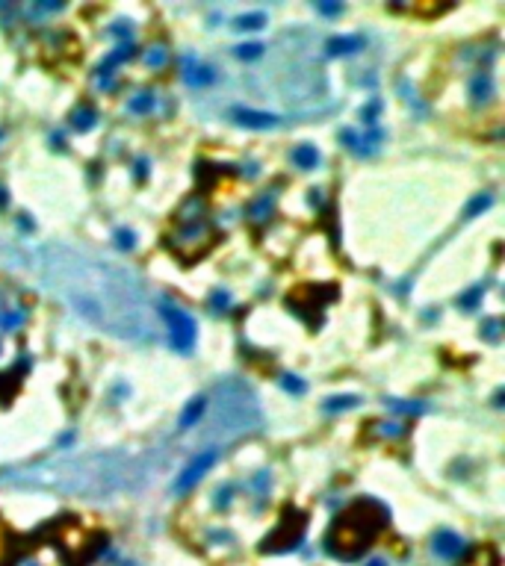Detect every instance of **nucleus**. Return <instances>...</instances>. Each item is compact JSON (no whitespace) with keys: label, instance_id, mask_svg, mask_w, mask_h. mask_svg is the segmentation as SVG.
Returning a JSON list of instances; mask_svg holds the SVG:
<instances>
[{"label":"nucleus","instance_id":"23","mask_svg":"<svg viewBox=\"0 0 505 566\" xmlns=\"http://www.w3.org/2000/svg\"><path fill=\"white\" fill-rule=\"evenodd\" d=\"M358 402H360L358 395H331V398H328V402L322 404V410H325V413H337V410H352V407H358Z\"/></svg>","mask_w":505,"mask_h":566},{"label":"nucleus","instance_id":"37","mask_svg":"<svg viewBox=\"0 0 505 566\" xmlns=\"http://www.w3.org/2000/svg\"><path fill=\"white\" fill-rule=\"evenodd\" d=\"M316 9H320L322 15H340L343 12V3H316Z\"/></svg>","mask_w":505,"mask_h":566},{"label":"nucleus","instance_id":"16","mask_svg":"<svg viewBox=\"0 0 505 566\" xmlns=\"http://www.w3.org/2000/svg\"><path fill=\"white\" fill-rule=\"evenodd\" d=\"M464 566H502V560H499V551L493 546H476V549L467 551Z\"/></svg>","mask_w":505,"mask_h":566},{"label":"nucleus","instance_id":"9","mask_svg":"<svg viewBox=\"0 0 505 566\" xmlns=\"http://www.w3.org/2000/svg\"><path fill=\"white\" fill-rule=\"evenodd\" d=\"M230 118H234V124L248 127V130H269V127L281 124L278 115L260 113V109H251V106H234V109H230Z\"/></svg>","mask_w":505,"mask_h":566},{"label":"nucleus","instance_id":"3","mask_svg":"<svg viewBox=\"0 0 505 566\" xmlns=\"http://www.w3.org/2000/svg\"><path fill=\"white\" fill-rule=\"evenodd\" d=\"M207 428L204 440L207 442H230L246 434H255L263 425V410L255 390L243 381V377H222L213 386V402H207Z\"/></svg>","mask_w":505,"mask_h":566},{"label":"nucleus","instance_id":"17","mask_svg":"<svg viewBox=\"0 0 505 566\" xmlns=\"http://www.w3.org/2000/svg\"><path fill=\"white\" fill-rule=\"evenodd\" d=\"M290 160L299 165L302 171H311V169H316V165H320L322 157H320V151H316L313 145H307V142H304V145H295V148H293Z\"/></svg>","mask_w":505,"mask_h":566},{"label":"nucleus","instance_id":"40","mask_svg":"<svg viewBox=\"0 0 505 566\" xmlns=\"http://www.w3.org/2000/svg\"><path fill=\"white\" fill-rule=\"evenodd\" d=\"M21 566H39V563H30V560H27V563H21Z\"/></svg>","mask_w":505,"mask_h":566},{"label":"nucleus","instance_id":"5","mask_svg":"<svg viewBox=\"0 0 505 566\" xmlns=\"http://www.w3.org/2000/svg\"><path fill=\"white\" fill-rule=\"evenodd\" d=\"M216 245V230L207 218H190V221H181V227L169 236V248L178 254L181 260L192 263L204 257L207 251Z\"/></svg>","mask_w":505,"mask_h":566},{"label":"nucleus","instance_id":"1","mask_svg":"<svg viewBox=\"0 0 505 566\" xmlns=\"http://www.w3.org/2000/svg\"><path fill=\"white\" fill-rule=\"evenodd\" d=\"M33 272L59 301L104 334L130 342L157 339L151 298L125 265L68 245H45L33 254Z\"/></svg>","mask_w":505,"mask_h":566},{"label":"nucleus","instance_id":"22","mask_svg":"<svg viewBox=\"0 0 505 566\" xmlns=\"http://www.w3.org/2000/svg\"><path fill=\"white\" fill-rule=\"evenodd\" d=\"M166 62H169V50H166V44H151V48L145 50V65H148L151 71L166 68Z\"/></svg>","mask_w":505,"mask_h":566},{"label":"nucleus","instance_id":"4","mask_svg":"<svg viewBox=\"0 0 505 566\" xmlns=\"http://www.w3.org/2000/svg\"><path fill=\"white\" fill-rule=\"evenodd\" d=\"M390 522V510L378 498H358L340 513L325 534V551L337 560L352 563L378 540Z\"/></svg>","mask_w":505,"mask_h":566},{"label":"nucleus","instance_id":"29","mask_svg":"<svg viewBox=\"0 0 505 566\" xmlns=\"http://www.w3.org/2000/svg\"><path fill=\"white\" fill-rule=\"evenodd\" d=\"M237 57H239V59H257V57H263V44H257V41L239 44V48H237Z\"/></svg>","mask_w":505,"mask_h":566},{"label":"nucleus","instance_id":"30","mask_svg":"<svg viewBox=\"0 0 505 566\" xmlns=\"http://www.w3.org/2000/svg\"><path fill=\"white\" fill-rule=\"evenodd\" d=\"M251 216H255V218H266V216H272V198H269V195L257 198V201L251 204Z\"/></svg>","mask_w":505,"mask_h":566},{"label":"nucleus","instance_id":"2","mask_svg":"<svg viewBox=\"0 0 505 566\" xmlns=\"http://www.w3.org/2000/svg\"><path fill=\"white\" fill-rule=\"evenodd\" d=\"M142 463L125 451H92L80 457L42 460L36 466L12 469L0 475V484L27 487V490H50L65 496L107 498L142 484Z\"/></svg>","mask_w":505,"mask_h":566},{"label":"nucleus","instance_id":"15","mask_svg":"<svg viewBox=\"0 0 505 566\" xmlns=\"http://www.w3.org/2000/svg\"><path fill=\"white\" fill-rule=\"evenodd\" d=\"M470 97H473V104H488L493 97V77L488 71L473 74V80H470Z\"/></svg>","mask_w":505,"mask_h":566},{"label":"nucleus","instance_id":"32","mask_svg":"<svg viewBox=\"0 0 505 566\" xmlns=\"http://www.w3.org/2000/svg\"><path fill=\"white\" fill-rule=\"evenodd\" d=\"M481 295H485V286H473L467 295H461V307H464V310H476V301Z\"/></svg>","mask_w":505,"mask_h":566},{"label":"nucleus","instance_id":"7","mask_svg":"<svg viewBox=\"0 0 505 566\" xmlns=\"http://www.w3.org/2000/svg\"><path fill=\"white\" fill-rule=\"evenodd\" d=\"M160 316L166 321V330H169V346L181 354H190L195 348V337H199L195 319L186 313L183 307L172 304V301H160Z\"/></svg>","mask_w":505,"mask_h":566},{"label":"nucleus","instance_id":"19","mask_svg":"<svg viewBox=\"0 0 505 566\" xmlns=\"http://www.w3.org/2000/svg\"><path fill=\"white\" fill-rule=\"evenodd\" d=\"M71 124H74V130H80V133H89L95 124H98V113L92 106H77L74 113H71Z\"/></svg>","mask_w":505,"mask_h":566},{"label":"nucleus","instance_id":"38","mask_svg":"<svg viewBox=\"0 0 505 566\" xmlns=\"http://www.w3.org/2000/svg\"><path fill=\"white\" fill-rule=\"evenodd\" d=\"M230 502V487H225V490H219V498H216V507H228Z\"/></svg>","mask_w":505,"mask_h":566},{"label":"nucleus","instance_id":"10","mask_svg":"<svg viewBox=\"0 0 505 566\" xmlns=\"http://www.w3.org/2000/svg\"><path fill=\"white\" fill-rule=\"evenodd\" d=\"M340 139H343V145H346L349 151H355L358 157H372V153L381 148L384 133L372 127L369 133H364V136H358L355 130H343V133H340Z\"/></svg>","mask_w":505,"mask_h":566},{"label":"nucleus","instance_id":"36","mask_svg":"<svg viewBox=\"0 0 505 566\" xmlns=\"http://www.w3.org/2000/svg\"><path fill=\"white\" fill-rule=\"evenodd\" d=\"M109 32L118 36L122 41H130V24H125V21H116V27H109Z\"/></svg>","mask_w":505,"mask_h":566},{"label":"nucleus","instance_id":"13","mask_svg":"<svg viewBox=\"0 0 505 566\" xmlns=\"http://www.w3.org/2000/svg\"><path fill=\"white\" fill-rule=\"evenodd\" d=\"M204 416H207V398H204V395H195V398H190V402H186L183 413H181V419H178V428H181V431H192Z\"/></svg>","mask_w":505,"mask_h":566},{"label":"nucleus","instance_id":"20","mask_svg":"<svg viewBox=\"0 0 505 566\" xmlns=\"http://www.w3.org/2000/svg\"><path fill=\"white\" fill-rule=\"evenodd\" d=\"M24 319H27L24 307H9V310L0 313V330H3V334H12V330H18L21 325H24Z\"/></svg>","mask_w":505,"mask_h":566},{"label":"nucleus","instance_id":"33","mask_svg":"<svg viewBox=\"0 0 505 566\" xmlns=\"http://www.w3.org/2000/svg\"><path fill=\"white\" fill-rule=\"evenodd\" d=\"M499 328H502L499 319H488L485 325H481V337L490 339V342H497V339H499Z\"/></svg>","mask_w":505,"mask_h":566},{"label":"nucleus","instance_id":"28","mask_svg":"<svg viewBox=\"0 0 505 566\" xmlns=\"http://www.w3.org/2000/svg\"><path fill=\"white\" fill-rule=\"evenodd\" d=\"M116 248L118 251H134L136 248V236H134V230H116Z\"/></svg>","mask_w":505,"mask_h":566},{"label":"nucleus","instance_id":"34","mask_svg":"<svg viewBox=\"0 0 505 566\" xmlns=\"http://www.w3.org/2000/svg\"><path fill=\"white\" fill-rule=\"evenodd\" d=\"M381 113V104L378 101H369L364 109H360V118H364V124H376V115Z\"/></svg>","mask_w":505,"mask_h":566},{"label":"nucleus","instance_id":"12","mask_svg":"<svg viewBox=\"0 0 505 566\" xmlns=\"http://www.w3.org/2000/svg\"><path fill=\"white\" fill-rule=\"evenodd\" d=\"M183 80L190 83L192 88H204V86H210L216 80V71L210 68V65L199 62L195 57H186L183 59Z\"/></svg>","mask_w":505,"mask_h":566},{"label":"nucleus","instance_id":"39","mask_svg":"<svg viewBox=\"0 0 505 566\" xmlns=\"http://www.w3.org/2000/svg\"><path fill=\"white\" fill-rule=\"evenodd\" d=\"M367 566H387V563H384V560H381V558H376V560H369V563H367Z\"/></svg>","mask_w":505,"mask_h":566},{"label":"nucleus","instance_id":"25","mask_svg":"<svg viewBox=\"0 0 505 566\" xmlns=\"http://www.w3.org/2000/svg\"><path fill=\"white\" fill-rule=\"evenodd\" d=\"M263 24H266V15H263V12H248V15H239L234 21L237 30H260Z\"/></svg>","mask_w":505,"mask_h":566},{"label":"nucleus","instance_id":"24","mask_svg":"<svg viewBox=\"0 0 505 566\" xmlns=\"http://www.w3.org/2000/svg\"><path fill=\"white\" fill-rule=\"evenodd\" d=\"M493 204V195L490 192H481V195H476L473 201L467 204V209H464V216L467 218H473V216H479V213H485V209Z\"/></svg>","mask_w":505,"mask_h":566},{"label":"nucleus","instance_id":"21","mask_svg":"<svg viewBox=\"0 0 505 566\" xmlns=\"http://www.w3.org/2000/svg\"><path fill=\"white\" fill-rule=\"evenodd\" d=\"M154 104H157L154 92H136V95L127 101V109H130L134 115H148L151 109H154Z\"/></svg>","mask_w":505,"mask_h":566},{"label":"nucleus","instance_id":"8","mask_svg":"<svg viewBox=\"0 0 505 566\" xmlns=\"http://www.w3.org/2000/svg\"><path fill=\"white\" fill-rule=\"evenodd\" d=\"M219 451H222V449H204V451H199V454H195V457H192V460H190V463H186L183 469H181V475H178V478H174L172 490L178 493V496L190 493L192 487L199 484V481L204 478V475L213 469V463L219 460Z\"/></svg>","mask_w":505,"mask_h":566},{"label":"nucleus","instance_id":"18","mask_svg":"<svg viewBox=\"0 0 505 566\" xmlns=\"http://www.w3.org/2000/svg\"><path fill=\"white\" fill-rule=\"evenodd\" d=\"M130 57H134V44H130V41H122V44H118V48H116L113 53H109V57H107L101 65H98V74H113L116 65H122V62L130 59Z\"/></svg>","mask_w":505,"mask_h":566},{"label":"nucleus","instance_id":"6","mask_svg":"<svg viewBox=\"0 0 505 566\" xmlns=\"http://www.w3.org/2000/svg\"><path fill=\"white\" fill-rule=\"evenodd\" d=\"M304 531H307V516L302 513L299 507H287L278 519V525L263 537V546L260 551H272V554H281V551H293L299 549L304 543Z\"/></svg>","mask_w":505,"mask_h":566},{"label":"nucleus","instance_id":"31","mask_svg":"<svg viewBox=\"0 0 505 566\" xmlns=\"http://www.w3.org/2000/svg\"><path fill=\"white\" fill-rule=\"evenodd\" d=\"M405 425H399V422H381V428H378V434L381 437H387V440H393V437H402L405 434Z\"/></svg>","mask_w":505,"mask_h":566},{"label":"nucleus","instance_id":"26","mask_svg":"<svg viewBox=\"0 0 505 566\" xmlns=\"http://www.w3.org/2000/svg\"><path fill=\"white\" fill-rule=\"evenodd\" d=\"M384 404H387L390 410H396V413H408V416H416V413H423V404L420 402H396V398H387V402H384Z\"/></svg>","mask_w":505,"mask_h":566},{"label":"nucleus","instance_id":"14","mask_svg":"<svg viewBox=\"0 0 505 566\" xmlns=\"http://www.w3.org/2000/svg\"><path fill=\"white\" fill-rule=\"evenodd\" d=\"M360 48H364V39L360 36H334L325 41L328 57H349V53H358Z\"/></svg>","mask_w":505,"mask_h":566},{"label":"nucleus","instance_id":"35","mask_svg":"<svg viewBox=\"0 0 505 566\" xmlns=\"http://www.w3.org/2000/svg\"><path fill=\"white\" fill-rule=\"evenodd\" d=\"M210 304H213V310H228V304H230V295H228V292H222V290H216V292L210 295Z\"/></svg>","mask_w":505,"mask_h":566},{"label":"nucleus","instance_id":"27","mask_svg":"<svg viewBox=\"0 0 505 566\" xmlns=\"http://www.w3.org/2000/svg\"><path fill=\"white\" fill-rule=\"evenodd\" d=\"M281 386L287 393H293V395H304V390H307V384L302 381L299 375H281Z\"/></svg>","mask_w":505,"mask_h":566},{"label":"nucleus","instance_id":"11","mask_svg":"<svg viewBox=\"0 0 505 566\" xmlns=\"http://www.w3.org/2000/svg\"><path fill=\"white\" fill-rule=\"evenodd\" d=\"M432 551L443 560H458L461 554L467 551V543L461 534H455V531H437L432 537Z\"/></svg>","mask_w":505,"mask_h":566}]
</instances>
